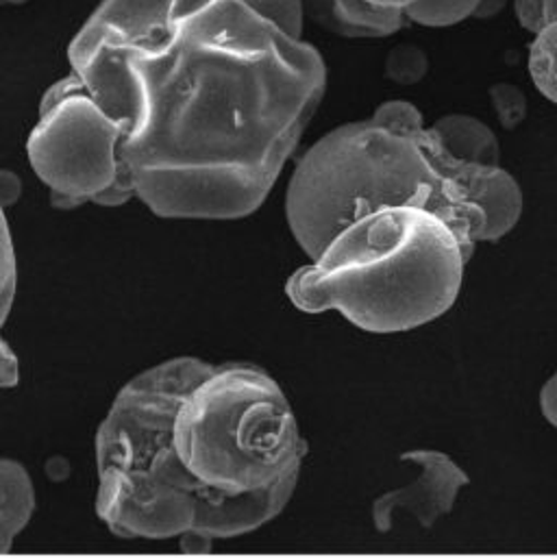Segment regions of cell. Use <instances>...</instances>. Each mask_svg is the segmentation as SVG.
<instances>
[{"label":"cell","instance_id":"6da1fadb","mask_svg":"<svg viewBox=\"0 0 557 559\" xmlns=\"http://www.w3.org/2000/svg\"><path fill=\"white\" fill-rule=\"evenodd\" d=\"M68 61L127 127L138 201L173 221L256 214L327 92L320 50L245 0H103Z\"/></svg>","mask_w":557,"mask_h":559},{"label":"cell","instance_id":"7a4b0ae2","mask_svg":"<svg viewBox=\"0 0 557 559\" xmlns=\"http://www.w3.org/2000/svg\"><path fill=\"white\" fill-rule=\"evenodd\" d=\"M212 361L183 355L135 374L120 388L96 440V516L122 540H179L183 551H210L273 523L298 484L253 497L205 490L173 451V425L186 394Z\"/></svg>","mask_w":557,"mask_h":559},{"label":"cell","instance_id":"3957f363","mask_svg":"<svg viewBox=\"0 0 557 559\" xmlns=\"http://www.w3.org/2000/svg\"><path fill=\"white\" fill-rule=\"evenodd\" d=\"M482 168L451 157L431 127L407 133L372 118L340 124L296 162L285 221L298 249L316 260L362 216L423 207L442 216L475 253L486 242V218L477 207Z\"/></svg>","mask_w":557,"mask_h":559},{"label":"cell","instance_id":"277c9868","mask_svg":"<svg viewBox=\"0 0 557 559\" xmlns=\"http://www.w3.org/2000/svg\"><path fill=\"white\" fill-rule=\"evenodd\" d=\"M473 253L458 231L423 207L357 218L285 281L303 313L337 311L353 326L392 335L425 326L458 300Z\"/></svg>","mask_w":557,"mask_h":559},{"label":"cell","instance_id":"5b68a950","mask_svg":"<svg viewBox=\"0 0 557 559\" xmlns=\"http://www.w3.org/2000/svg\"><path fill=\"white\" fill-rule=\"evenodd\" d=\"M173 451L205 490L253 497L298 484L307 444L273 374L214 364L177 409Z\"/></svg>","mask_w":557,"mask_h":559},{"label":"cell","instance_id":"8992f818","mask_svg":"<svg viewBox=\"0 0 557 559\" xmlns=\"http://www.w3.org/2000/svg\"><path fill=\"white\" fill-rule=\"evenodd\" d=\"M127 127L116 120L70 72L52 83L39 103L26 140L33 173L61 212L96 203L116 181L131 177L122 159Z\"/></svg>","mask_w":557,"mask_h":559},{"label":"cell","instance_id":"52a82bcc","mask_svg":"<svg viewBox=\"0 0 557 559\" xmlns=\"http://www.w3.org/2000/svg\"><path fill=\"white\" fill-rule=\"evenodd\" d=\"M401 462L414 464L418 477L399 490L383 492L372 503V525L379 534L392 530L394 516L410 514L420 527H434L442 516L451 514L460 492L471 484L466 471L447 453L436 449H414L401 455Z\"/></svg>","mask_w":557,"mask_h":559},{"label":"cell","instance_id":"ba28073f","mask_svg":"<svg viewBox=\"0 0 557 559\" xmlns=\"http://www.w3.org/2000/svg\"><path fill=\"white\" fill-rule=\"evenodd\" d=\"M416 0H305L307 17L346 39L394 35L405 24V9Z\"/></svg>","mask_w":557,"mask_h":559},{"label":"cell","instance_id":"9c48e42d","mask_svg":"<svg viewBox=\"0 0 557 559\" xmlns=\"http://www.w3.org/2000/svg\"><path fill=\"white\" fill-rule=\"evenodd\" d=\"M431 131L447 148V153L460 162L501 166V146L497 133L475 116L449 114L431 124Z\"/></svg>","mask_w":557,"mask_h":559},{"label":"cell","instance_id":"30bf717a","mask_svg":"<svg viewBox=\"0 0 557 559\" xmlns=\"http://www.w3.org/2000/svg\"><path fill=\"white\" fill-rule=\"evenodd\" d=\"M37 508L35 486L26 466L4 457L0 462V554L7 556L15 538L28 527Z\"/></svg>","mask_w":557,"mask_h":559},{"label":"cell","instance_id":"8fae6325","mask_svg":"<svg viewBox=\"0 0 557 559\" xmlns=\"http://www.w3.org/2000/svg\"><path fill=\"white\" fill-rule=\"evenodd\" d=\"M530 76L536 90L557 105V22L545 26L530 44Z\"/></svg>","mask_w":557,"mask_h":559},{"label":"cell","instance_id":"7c38bea8","mask_svg":"<svg viewBox=\"0 0 557 559\" xmlns=\"http://www.w3.org/2000/svg\"><path fill=\"white\" fill-rule=\"evenodd\" d=\"M479 2L482 0H416L403 13L414 24L445 28L475 17Z\"/></svg>","mask_w":557,"mask_h":559},{"label":"cell","instance_id":"4fadbf2b","mask_svg":"<svg viewBox=\"0 0 557 559\" xmlns=\"http://www.w3.org/2000/svg\"><path fill=\"white\" fill-rule=\"evenodd\" d=\"M383 72L396 85H416L429 72V57L416 44H396L386 57Z\"/></svg>","mask_w":557,"mask_h":559},{"label":"cell","instance_id":"5bb4252c","mask_svg":"<svg viewBox=\"0 0 557 559\" xmlns=\"http://www.w3.org/2000/svg\"><path fill=\"white\" fill-rule=\"evenodd\" d=\"M260 15L271 20L281 31L292 37H303L307 4L305 0H245Z\"/></svg>","mask_w":557,"mask_h":559},{"label":"cell","instance_id":"9a60e30c","mask_svg":"<svg viewBox=\"0 0 557 559\" xmlns=\"http://www.w3.org/2000/svg\"><path fill=\"white\" fill-rule=\"evenodd\" d=\"M490 103L497 120L506 131H514L528 118V96L512 83H497L490 87Z\"/></svg>","mask_w":557,"mask_h":559},{"label":"cell","instance_id":"2e32d148","mask_svg":"<svg viewBox=\"0 0 557 559\" xmlns=\"http://www.w3.org/2000/svg\"><path fill=\"white\" fill-rule=\"evenodd\" d=\"M17 294V253L11 238V225L7 212H2V266H0V311L2 322H7L13 300Z\"/></svg>","mask_w":557,"mask_h":559},{"label":"cell","instance_id":"e0dca14e","mask_svg":"<svg viewBox=\"0 0 557 559\" xmlns=\"http://www.w3.org/2000/svg\"><path fill=\"white\" fill-rule=\"evenodd\" d=\"M375 122L388 127V129H396V131H420L425 129V118L420 114V109L410 103V100H386L381 103L375 114L370 116Z\"/></svg>","mask_w":557,"mask_h":559},{"label":"cell","instance_id":"ac0fdd59","mask_svg":"<svg viewBox=\"0 0 557 559\" xmlns=\"http://www.w3.org/2000/svg\"><path fill=\"white\" fill-rule=\"evenodd\" d=\"M514 13L525 31L538 35L557 22V0H514Z\"/></svg>","mask_w":557,"mask_h":559},{"label":"cell","instance_id":"d6986e66","mask_svg":"<svg viewBox=\"0 0 557 559\" xmlns=\"http://www.w3.org/2000/svg\"><path fill=\"white\" fill-rule=\"evenodd\" d=\"M0 348H2V355H0V385H2V390L17 388V383H20V359L13 353V348L9 346L7 340L0 342Z\"/></svg>","mask_w":557,"mask_h":559},{"label":"cell","instance_id":"ffe728a7","mask_svg":"<svg viewBox=\"0 0 557 559\" xmlns=\"http://www.w3.org/2000/svg\"><path fill=\"white\" fill-rule=\"evenodd\" d=\"M22 197V179L11 170H0V207L7 212Z\"/></svg>","mask_w":557,"mask_h":559},{"label":"cell","instance_id":"44dd1931","mask_svg":"<svg viewBox=\"0 0 557 559\" xmlns=\"http://www.w3.org/2000/svg\"><path fill=\"white\" fill-rule=\"evenodd\" d=\"M541 409H543V416L547 418V423L557 429V370L541 390Z\"/></svg>","mask_w":557,"mask_h":559},{"label":"cell","instance_id":"7402d4cb","mask_svg":"<svg viewBox=\"0 0 557 559\" xmlns=\"http://www.w3.org/2000/svg\"><path fill=\"white\" fill-rule=\"evenodd\" d=\"M508 0H482L479 9L475 13V20H490L495 15H499L506 9Z\"/></svg>","mask_w":557,"mask_h":559},{"label":"cell","instance_id":"603a6c76","mask_svg":"<svg viewBox=\"0 0 557 559\" xmlns=\"http://www.w3.org/2000/svg\"><path fill=\"white\" fill-rule=\"evenodd\" d=\"M4 4H24V2H28V0H2Z\"/></svg>","mask_w":557,"mask_h":559}]
</instances>
